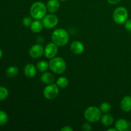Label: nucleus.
Masks as SVG:
<instances>
[{
	"label": "nucleus",
	"instance_id": "nucleus-1",
	"mask_svg": "<svg viewBox=\"0 0 131 131\" xmlns=\"http://www.w3.org/2000/svg\"><path fill=\"white\" fill-rule=\"evenodd\" d=\"M52 42L58 46L63 47L66 46L69 40V35L68 32L63 28H58L54 29L51 35Z\"/></svg>",
	"mask_w": 131,
	"mask_h": 131
},
{
	"label": "nucleus",
	"instance_id": "nucleus-2",
	"mask_svg": "<svg viewBox=\"0 0 131 131\" xmlns=\"http://www.w3.org/2000/svg\"><path fill=\"white\" fill-rule=\"evenodd\" d=\"M47 9V6L42 1H36L33 3L30 7L29 12L31 17L33 19L40 20L46 15Z\"/></svg>",
	"mask_w": 131,
	"mask_h": 131
},
{
	"label": "nucleus",
	"instance_id": "nucleus-3",
	"mask_svg": "<svg viewBox=\"0 0 131 131\" xmlns=\"http://www.w3.org/2000/svg\"><path fill=\"white\" fill-rule=\"evenodd\" d=\"M49 69L52 72L56 74H61L65 72L67 69L66 62L65 60L61 57H55L50 59L49 61Z\"/></svg>",
	"mask_w": 131,
	"mask_h": 131
},
{
	"label": "nucleus",
	"instance_id": "nucleus-4",
	"mask_svg": "<svg viewBox=\"0 0 131 131\" xmlns=\"http://www.w3.org/2000/svg\"><path fill=\"white\" fill-rule=\"evenodd\" d=\"M84 118L90 123H96L99 121L102 116V112L99 107L96 106H90L84 112Z\"/></svg>",
	"mask_w": 131,
	"mask_h": 131
},
{
	"label": "nucleus",
	"instance_id": "nucleus-5",
	"mask_svg": "<svg viewBox=\"0 0 131 131\" xmlns=\"http://www.w3.org/2000/svg\"><path fill=\"white\" fill-rule=\"evenodd\" d=\"M129 14L126 8L124 6L117 7L113 12V18L115 23L117 24H123L128 19Z\"/></svg>",
	"mask_w": 131,
	"mask_h": 131
},
{
	"label": "nucleus",
	"instance_id": "nucleus-6",
	"mask_svg": "<svg viewBox=\"0 0 131 131\" xmlns=\"http://www.w3.org/2000/svg\"><path fill=\"white\" fill-rule=\"evenodd\" d=\"M59 94V87L56 84H47L43 90V97L48 100H52L57 97Z\"/></svg>",
	"mask_w": 131,
	"mask_h": 131
},
{
	"label": "nucleus",
	"instance_id": "nucleus-7",
	"mask_svg": "<svg viewBox=\"0 0 131 131\" xmlns=\"http://www.w3.org/2000/svg\"><path fill=\"white\" fill-rule=\"evenodd\" d=\"M58 17L55 14H51V13L46 14L42 19L43 27L46 29H52L56 27L58 24Z\"/></svg>",
	"mask_w": 131,
	"mask_h": 131
},
{
	"label": "nucleus",
	"instance_id": "nucleus-8",
	"mask_svg": "<svg viewBox=\"0 0 131 131\" xmlns=\"http://www.w3.org/2000/svg\"><path fill=\"white\" fill-rule=\"evenodd\" d=\"M58 52V46L54 42H49L44 48V56L48 59L55 57Z\"/></svg>",
	"mask_w": 131,
	"mask_h": 131
},
{
	"label": "nucleus",
	"instance_id": "nucleus-9",
	"mask_svg": "<svg viewBox=\"0 0 131 131\" xmlns=\"http://www.w3.org/2000/svg\"><path fill=\"white\" fill-rule=\"evenodd\" d=\"M44 53V48L40 44H35L30 47L29 54L33 58H39Z\"/></svg>",
	"mask_w": 131,
	"mask_h": 131
},
{
	"label": "nucleus",
	"instance_id": "nucleus-10",
	"mask_svg": "<svg viewBox=\"0 0 131 131\" xmlns=\"http://www.w3.org/2000/svg\"><path fill=\"white\" fill-rule=\"evenodd\" d=\"M70 50L74 54L77 55L81 54L84 51V46L81 42L75 40L70 44Z\"/></svg>",
	"mask_w": 131,
	"mask_h": 131
},
{
	"label": "nucleus",
	"instance_id": "nucleus-11",
	"mask_svg": "<svg viewBox=\"0 0 131 131\" xmlns=\"http://www.w3.org/2000/svg\"><path fill=\"white\" fill-rule=\"evenodd\" d=\"M131 126L130 122L124 118H120L115 122V127L118 131L128 130Z\"/></svg>",
	"mask_w": 131,
	"mask_h": 131
},
{
	"label": "nucleus",
	"instance_id": "nucleus-12",
	"mask_svg": "<svg viewBox=\"0 0 131 131\" xmlns=\"http://www.w3.org/2000/svg\"><path fill=\"white\" fill-rule=\"evenodd\" d=\"M37 67L32 63H28L24 68V74L26 77L29 78H33L37 74Z\"/></svg>",
	"mask_w": 131,
	"mask_h": 131
},
{
	"label": "nucleus",
	"instance_id": "nucleus-13",
	"mask_svg": "<svg viewBox=\"0 0 131 131\" xmlns=\"http://www.w3.org/2000/svg\"><path fill=\"white\" fill-rule=\"evenodd\" d=\"M120 108L123 111L129 113L131 111V96H125L120 102Z\"/></svg>",
	"mask_w": 131,
	"mask_h": 131
},
{
	"label": "nucleus",
	"instance_id": "nucleus-14",
	"mask_svg": "<svg viewBox=\"0 0 131 131\" xmlns=\"http://www.w3.org/2000/svg\"><path fill=\"white\" fill-rule=\"evenodd\" d=\"M47 11L51 14L56 12L60 7V1L59 0H49L47 3Z\"/></svg>",
	"mask_w": 131,
	"mask_h": 131
},
{
	"label": "nucleus",
	"instance_id": "nucleus-15",
	"mask_svg": "<svg viewBox=\"0 0 131 131\" xmlns=\"http://www.w3.org/2000/svg\"><path fill=\"white\" fill-rule=\"evenodd\" d=\"M55 78L53 74L49 72H44L40 76V81L43 83L46 84H49L53 83Z\"/></svg>",
	"mask_w": 131,
	"mask_h": 131
},
{
	"label": "nucleus",
	"instance_id": "nucleus-16",
	"mask_svg": "<svg viewBox=\"0 0 131 131\" xmlns=\"http://www.w3.org/2000/svg\"><path fill=\"white\" fill-rule=\"evenodd\" d=\"M43 28L44 27H43L42 22L38 20V19H35V20H33L30 26L31 30L32 31V32L35 33H40Z\"/></svg>",
	"mask_w": 131,
	"mask_h": 131
},
{
	"label": "nucleus",
	"instance_id": "nucleus-17",
	"mask_svg": "<svg viewBox=\"0 0 131 131\" xmlns=\"http://www.w3.org/2000/svg\"><path fill=\"white\" fill-rule=\"evenodd\" d=\"M101 123L105 126H110L114 122V118L111 114L105 113L103 116H101Z\"/></svg>",
	"mask_w": 131,
	"mask_h": 131
},
{
	"label": "nucleus",
	"instance_id": "nucleus-18",
	"mask_svg": "<svg viewBox=\"0 0 131 131\" xmlns=\"http://www.w3.org/2000/svg\"><path fill=\"white\" fill-rule=\"evenodd\" d=\"M49 68V62L44 61V60L38 61V63L37 64V70L39 72H44L47 71V70Z\"/></svg>",
	"mask_w": 131,
	"mask_h": 131
},
{
	"label": "nucleus",
	"instance_id": "nucleus-19",
	"mask_svg": "<svg viewBox=\"0 0 131 131\" xmlns=\"http://www.w3.org/2000/svg\"><path fill=\"white\" fill-rule=\"evenodd\" d=\"M56 84H57V86L59 88H66L68 86V84H69V79H68L66 77H60V78L56 80Z\"/></svg>",
	"mask_w": 131,
	"mask_h": 131
},
{
	"label": "nucleus",
	"instance_id": "nucleus-20",
	"mask_svg": "<svg viewBox=\"0 0 131 131\" xmlns=\"http://www.w3.org/2000/svg\"><path fill=\"white\" fill-rule=\"evenodd\" d=\"M18 73H19V69L15 66L9 67L6 71V75L9 78H14L17 75Z\"/></svg>",
	"mask_w": 131,
	"mask_h": 131
},
{
	"label": "nucleus",
	"instance_id": "nucleus-21",
	"mask_svg": "<svg viewBox=\"0 0 131 131\" xmlns=\"http://www.w3.org/2000/svg\"><path fill=\"white\" fill-rule=\"evenodd\" d=\"M99 109L101 110V112L104 113H107L110 112L111 110V104L107 102H104L100 105Z\"/></svg>",
	"mask_w": 131,
	"mask_h": 131
},
{
	"label": "nucleus",
	"instance_id": "nucleus-22",
	"mask_svg": "<svg viewBox=\"0 0 131 131\" xmlns=\"http://www.w3.org/2000/svg\"><path fill=\"white\" fill-rule=\"evenodd\" d=\"M8 116L7 113L4 111H0V126L5 125L8 122Z\"/></svg>",
	"mask_w": 131,
	"mask_h": 131
},
{
	"label": "nucleus",
	"instance_id": "nucleus-23",
	"mask_svg": "<svg viewBox=\"0 0 131 131\" xmlns=\"http://www.w3.org/2000/svg\"><path fill=\"white\" fill-rule=\"evenodd\" d=\"M8 95V90L4 86H0V101H3L7 98Z\"/></svg>",
	"mask_w": 131,
	"mask_h": 131
},
{
	"label": "nucleus",
	"instance_id": "nucleus-24",
	"mask_svg": "<svg viewBox=\"0 0 131 131\" xmlns=\"http://www.w3.org/2000/svg\"><path fill=\"white\" fill-rule=\"evenodd\" d=\"M33 19H32L31 17L29 16H26L25 17L23 18V26L26 27H30L31 24L32 22H33Z\"/></svg>",
	"mask_w": 131,
	"mask_h": 131
},
{
	"label": "nucleus",
	"instance_id": "nucleus-25",
	"mask_svg": "<svg viewBox=\"0 0 131 131\" xmlns=\"http://www.w3.org/2000/svg\"><path fill=\"white\" fill-rule=\"evenodd\" d=\"M82 129L84 131H90L92 130V127L89 123H84L82 126Z\"/></svg>",
	"mask_w": 131,
	"mask_h": 131
},
{
	"label": "nucleus",
	"instance_id": "nucleus-26",
	"mask_svg": "<svg viewBox=\"0 0 131 131\" xmlns=\"http://www.w3.org/2000/svg\"><path fill=\"white\" fill-rule=\"evenodd\" d=\"M125 28L128 31H131V19H129L124 23Z\"/></svg>",
	"mask_w": 131,
	"mask_h": 131
},
{
	"label": "nucleus",
	"instance_id": "nucleus-27",
	"mask_svg": "<svg viewBox=\"0 0 131 131\" xmlns=\"http://www.w3.org/2000/svg\"><path fill=\"white\" fill-rule=\"evenodd\" d=\"M107 1L110 5H116L119 3L122 0H107Z\"/></svg>",
	"mask_w": 131,
	"mask_h": 131
},
{
	"label": "nucleus",
	"instance_id": "nucleus-28",
	"mask_svg": "<svg viewBox=\"0 0 131 131\" xmlns=\"http://www.w3.org/2000/svg\"><path fill=\"white\" fill-rule=\"evenodd\" d=\"M61 131H73L74 129L70 126H64L61 129Z\"/></svg>",
	"mask_w": 131,
	"mask_h": 131
},
{
	"label": "nucleus",
	"instance_id": "nucleus-29",
	"mask_svg": "<svg viewBox=\"0 0 131 131\" xmlns=\"http://www.w3.org/2000/svg\"><path fill=\"white\" fill-rule=\"evenodd\" d=\"M107 131H118L116 128H110V129H107Z\"/></svg>",
	"mask_w": 131,
	"mask_h": 131
},
{
	"label": "nucleus",
	"instance_id": "nucleus-30",
	"mask_svg": "<svg viewBox=\"0 0 131 131\" xmlns=\"http://www.w3.org/2000/svg\"><path fill=\"white\" fill-rule=\"evenodd\" d=\"M2 56H3V51L0 49V60H1V58H2Z\"/></svg>",
	"mask_w": 131,
	"mask_h": 131
},
{
	"label": "nucleus",
	"instance_id": "nucleus-31",
	"mask_svg": "<svg viewBox=\"0 0 131 131\" xmlns=\"http://www.w3.org/2000/svg\"><path fill=\"white\" fill-rule=\"evenodd\" d=\"M59 1H67V0H59Z\"/></svg>",
	"mask_w": 131,
	"mask_h": 131
}]
</instances>
